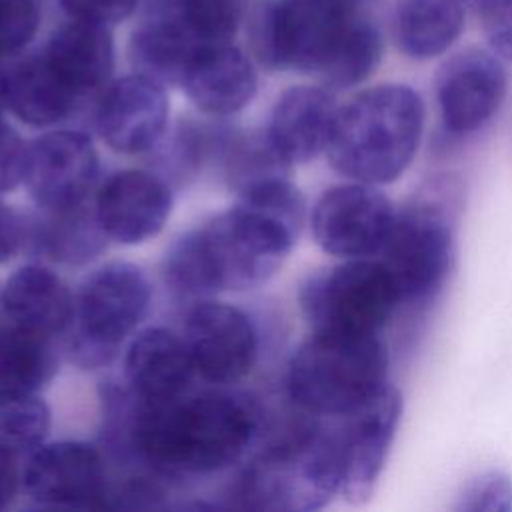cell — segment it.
<instances>
[{"label":"cell","instance_id":"cell-1","mask_svg":"<svg viewBox=\"0 0 512 512\" xmlns=\"http://www.w3.org/2000/svg\"><path fill=\"white\" fill-rule=\"evenodd\" d=\"M358 0H266L250 18L254 56L272 70L316 76L326 88H352L380 64V28Z\"/></svg>","mask_w":512,"mask_h":512},{"label":"cell","instance_id":"cell-2","mask_svg":"<svg viewBox=\"0 0 512 512\" xmlns=\"http://www.w3.org/2000/svg\"><path fill=\"white\" fill-rule=\"evenodd\" d=\"M298 232L244 204L178 238L166 252V282L186 296L252 290L270 280Z\"/></svg>","mask_w":512,"mask_h":512},{"label":"cell","instance_id":"cell-3","mask_svg":"<svg viewBox=\"0 0 512 512\" xmlns=\"http://www.w3.org/2000/svg\"><path fill=\"white\" fill-rule=\"evenodd\" d=\"M258 430L248 402L224 392H202L144 402L134 422V442L156 468L208 474L236 462Z\"/></svg>","mask_w":512,"mask_h":512},{"label":"cell","instance_id":"cell-4","mask_svg":"<svg viewBox=\"0 0 512 512\" xmlns=\"http://www.w3.org/2000/svg\"><path fill=\"white\" fill-rule=\"evenodd\" d=\"M424 116L422 96L408 84L366 88L338 106L326 158L348 180L390 184L414 160Z\"/></svg>","mask_w":512,"mask_h":512},{"label":"cell","instance_id":"cell-5","mask_svg":"<svg viewBox=\"0 0 512 512\" xmlns=\"http://www.w3.org/2000/svg\"><path fill=\"white\" fill-rule=\"evenodd\" d=\"M388 352L380 334L318 332L288 364L290 400L308 416H346L388 386Z\"/></svg>","mask_w":512,"mask_h":512},{"label":"cell","instance_id":"cell-6","mask_svg":"<svg viewBox=\"0 0 512 512\" xmlns=\"http://www.w3.org/2000/svg\"><path fill=\"white\" fill-rule=\"evenodd\" d=\"M460 190L450 178L424 184L400 210L376 256L392 272L402 304L434 298L444 286L456 252Z\"/></svg>","mask_w":512,"mask_h":512},{"label":"cell","instance_id":"cell-7","mask_svg":"<svg viewBox=\"0 0 512 512\" xmlns=\"http://www.w3.org/2000/svg\"><path fill=\"white\" fill-rule=\"evenodd\" d=\"M340 482L334 424H308L250 464L240 482V498L256 510L310 512L340 494Z\"/></svg>","mask_w":512,"mask_h":512},{"label":"cell","instance_id":"cell-8","mask_svg":"<svg viewBox=\"0 0 512 512\" xmlns=\"http://www.w3.org/2000/svg\"><path fill=\"white\" fill-rule=\"evenodd\" d=\"M402 304L380 258H350L312 274L300 290L304 318L318 332L380 334Z\"/></svg>","mask_w":512,"mask_h":512},{"label":"cell","instance_id":"cell-9","mask_svg":"<svg viewBox=\"0 0 512 512\" xmlns=\"http://www.w3.org/2000/svg\"><path fill=\"white\" fill-rule=\"evenodd\" d=\"M150 298V282L138 266L108 262L94 270L74 302L70 352L76 362L84 368L108 364L120 342L146 316Z\"/></svg>","mask_w":512,"mask_h":512},{"label":"cell","instance_id":"cell-10","mask_svg":"<svg viewBox=\"0 0 512 512\" xmlns=\"http://www.w3.org/2000/svg\"><path fill=\"white\" fill-rule=\"evenodd\" d=\"M396 206L376 186L354 182L328 188L312 210L316 244L342 260L376 258L392 230Z\"/></svg>","mask_w":512,"mask_h":512},{"label":"cell","instance_id":"cell-11","mask_svg":"<svg viewBox=\"0 0 512 512\" xmlns=\"http://www.w3.org/2000/svg\"><path fill=\"white\" fill-rule=\"evenodd\" d=\"M402 414V396L388 384L358 410L332 418L342 464L340 496L350 504L366 502L382 474Z\"/></svg>","mask_w":512,"mask_h":512},{"label":"cell","instance_id":"cell-12","mask_svg":"<svg viewBox=\"0 0 512 512\" xmlns=\"http://www.w3.org/2000/svg\"><path fill=\"white\" fill-rule=\"evenodd\" d=\"M506 88V66L494 50L470 46L452 54L434 80L442 126L456 136L480 130L500 110Z\"/></svg>","mask_w":512,"mask_h":512},{"label":"cell","instance_id":"cell-13","mask_svg":"<svg viewBox=\"0 0 512 512\" xmlns=\"http://www.w3.org/2000/svg\"><path fill=\"white\" fill-rule=\"evenodd\" d=\"M98 154L76 130H52L28 144L24 182L38 208H68L88 200L98 182Z\"/></svg>","mask_w":512,"mask_h":512},{"label":"cell","instance_id":"cell-14","mask_svg":"<svg viewBox=\"0 0 512 512\" xmlns=\"http://www.w3.org/2000/svg\"><path fill=\"white\" fill-rule=\"evenodd\" d=\"M184 344L194 370L214 384L244 378L258 354L252 320L242 310L222 302H202L190 310Z\"/></svg>","mask_w":512,"mask_h":512},{"label":"cell","instance_id":"cell-15","mask_svg":"<svg viewBox=\"0 0 512 512\" xmlns=\"http://www.w3.org/2000/svg\"><path fill=\"white\" fill-rule=\"evenodd\" d=\"M24 488L38 504L100 508L106 502V472L100 454L84 442L62 440L36 448Z\"/></svg>","mask_w":512,"mask_h":512},{"label":"cell","instance_id":"cell-16","mask_svg":"<svg viewBox=\"0 0 512 512\" xmlns=\"http://www.w3.org/2000/svg\"><path fill=\"white\" fill-rule=\"evenodd\" d=\"M166 122L164 86L136 72L106 86L96 110V128L102 140L120 154L150 150L164 134Z\"/></svg>","mask_w":512,"mask_h":512},{"label":"cell","instance_id":"cell-17","mask_svg":"<svg viewBox=\"0 0 512 512\" xmlns=\"http://www.w3.org/2000/svg\"><path fill=\"white\" fill-rule=\"evenodd\" d=\"M94 210L104 234L120 244L154 238L172 210L170 188L146 170H120L96 192Z\"/></svg>","mask_w":512,"mask_h":512},{"label":"cell","instance_id":"cell-18","mask_svg":"<svg viewBox=\"0 0 512 512\" xmlns=\"http://www.w3.org/2000/svg\"><path fill=\"white\" fill-rule=\"evenodd\" d=\"M338 104L326 86H292L276 100L266 140L288 164H302L326 150Z\"/></svg>","mask_w":512,"mask_h":512},{"label":"cell","instance_id":"cell-19","mask_svg":"<svg viewBox=\"0 0 512 512\" xmlns=\"http://www.w3.org/2000/svg\"><path fill=\"white\" fill-rule=\"evenodd\" d=\"M186 96L208 114H234L256 94L250 58L230 42L198 44L180 80Z\"/></svg>","mask_w":512,"mask_h":512},{"label":"cell","instance_id":"cell-20","mask_svg":"<svg viewBox=\"0 0 512 512\" xmlns=\"http://www.w3.org/2000/svg\"><path fill=\"white\" fill-rule=\"evenodd\" d=\"M130 388L144 402H162L186 392L194 370L184 340L164 328L142 330L124 360Z\"/></svg>","mask_w":512,"mask_h":512},{"label":"cell","instance_id":"cell-21","mask_svg":"<svg viewBox=\"0 0 512 512\" xmlns=\"http://www.w3.org/2000/svg\"><path fill=\"white\" fill-rule=\"evenodd\" d=\"M42 54L80 98L102 88L114 68V44L108 28L78 18L58 26Z\"/></svg>","mask_w":512,"mask_h":512},{"label":"cell","instance_id":"cell-22","mask_svg":"<svg viewBox=\"0 0 512 512\" xmlns=\"http://www.w3.org/2000/svg\"><path fill=\"white\" fill-rule=\"evenodd\" d=\"M4 312L12 324L56 336L70 328L74 300L66 284L44 266H22L4 284Z\"/></svg>","mask_w":512,"mask_h":512},{"label":"cell","instance_id":"cell-23","mask_svg":"<svg viewBox=\"0 0 512 512\" xmlns=\"http://www.w3.org/2000/svg\"><path fill=\"white\" fill-rule=\"evenodd\" d=\"M462 0H396L392 8V38L412 60L444 54L464 30Z\"/></svg>","mask_w":512,"mask_h":512},{"label":"cell","instance_id":"cell-24","mask_svg":"<svg viewBox=\"0 0 512 512\" xmlns=\"http://www.w3.org/2000/svg\"><path fill=\"white\" fill-rule=\"evenodd\" d=\"M80 96L56 74L44 54H34L6 70L8 108L30 126H52L72 114Z\"/></svg>","mask_w":512,"mask_h":512},{"label":"cell","instance_id":"cell-25","mask_svg":"<svg viewBox=\"0 0 512 512\" xmlns=\"http://www.w3.org/2000/svg\"><path fill=\"white\" fill-rule=\"evenodd\" d=\"M196 42L186 28L170 14L154 16L142 22L130 36L128 56L136 74L166 86H180L184 70Z\"/></svg>","mask_w":512,"mask_h":512},{"label":"cell","instance_id":"cell-26","mask_svg":"<svg viewBox=\"0 0 512 512\" xmlns=\"http://www.w3.org/2000/svg\"><path fill=\"white\" fill-rule=\"evenodd\" d=\"M32 224L36 248L64 264H86L104 250L108 238L94 206H88V202L68 208H42Z\"/></svg>","mask_w":512,"mask_h":512},{"label":"cell","instance_id":"cell-27","mask_svg":"<svg viewBox=\"0 0 512 512\" xmlns=\"http://www.w3.org/2000/svg\"><path fill=\"white\" fill-rule=\"evenodd\" d=\"M58 370L52 336L8 324L0 328V392L36 394Z\"/></svg>","mask_w":512,"mask_h":512},{"label":"cell","instance_id":"cell-28","mask_svg":"<svg viewBox=\"0 0 512 512\" xmlns=\"http://www.w3.org/2000/svg\"><path fill=\"white\" fill-rule=\"evenodd\" d=\"M50 430V410L28 392H0V452L18 456L42 446Z\"/></svg>","mask_w":512,"mask_h":512},{"label":"cell","instance_id":"cell-29","mask_svg":"<svg viewBox=\"0 0 512 512\" xmlns=\"http://www.w3.org/2000/svg\"><path fill=\"white\" fill-rule=\"evenodd\" d=\"M246 12V0H174L170 14L200 44L230 42Z\"/></svg>","mask_w":512,"mask_h":512},{"label":"cell","instance_id":"cell-30","mask_svg":"<svg viewBox=\"0 0 512 512\" xmlns=\"http://www.w3.org/2000/svg\"><path fill=\"white\" fill-rule=\"evenodd\" d=\"M458 512H510L512 478L504 470L488 468L464 482L456 496Z\"/></svg>","mask_w":512,"mask_h":512},{"label":"cell","instance_id":"cell-31","mask_svg":"<svg viewBox=\"0 0 512 512\" xmlns=\"http://www.w3.org/2000/svg\"><path fill=\"white\" fill-rule=\"evenodd\" d=\"M38 22L36 0H0V56L22 50L34 38Z\"/></svg>","mask_w":512,"mask_h":512},{"label":"cell","instance_id":"cell-32","mask_svg":"<svg viewBox=\"0 0 512 512\" xmlns=\"http://www.w3.org/2000/svg\"><path fill=\"white\" fill-rule=\"evenodd\" d=\"M462 4L478 18L490 50L512 62V0H462Z\"/></svg>","mask_w":512,"mask_h":512},{"label":"cell","instance_id":"cell-33","mask_svg":"<svg viewBox=\"0 0 512 512\" xmlns=\"http://www.w3.org/2000/svg\"><path fill=\"white\" fill-rule=\"evenodd\" d=\"M28 146L20 134L0 120V194L24 182Z\"/></svg>","mask_w":512,"mask_h":512},{"label":"cell","instance_id":"cell-34","mask_svg":"<svg viewBox=\"0 0 512 512\" xmlns=\"http://www.w3.org/2000/svg\"><path fill=\"white\" fill-rule=\"evenodd\" d=\"M58 2L70 18L96 22L104 26L126 20L138 4V0H58Z\"/></svg>","mask_w":512,"mask_h":512},{"label":"cell","instance_id":"cell-35","mask_svg":"<svg viewBox=\"0 0 512 512\" xmlns=\"http://www.w3.org/2000/svg\"><path fill=\"white\" fill-rule=\"evenodd\" d=\"M26 240V224L10 206L0 202V264L8 262Z\"/></svg>","mask_w":512,"mask_h":512},{"label":"cell","instance_id":"cell-36","mask_svg":"<svg viewBox=\"0 0 512 512\" xmlns=\"http://www.w3.org/2000/svg\"><path fill=\"white\" fill-rule=\"evenodd\" d=\"M12 458L14 456L0 452V510L14 500L18 490V472Z\"/></svg>","mask_w":512,"mask_h":512},{"label":"cell","instance_id":"cell-37","mask_svg":"<svg viewBox=\"0 0 512 512\" xmlns=\"http://www.w3.org/2000/svg\"><path fill=\"white\" fill-rule=\"evenodd\" d=\"M6 106H8V102H6V70L0 68V116Z\"/></svg>","mask_w":512,"mask_h":512},{"label":"cell","instance_id":"cell-38","mask_svg":"<svg viewBox=\"0 0 512 512\" xmlns=\"http://www.w3.org/2000/svg\"><path fill=\"white\" fill-rule=\"evenodd\" d=\"M4 316H6V312H4V286L0 284V328H2Z\"/></svg>","mask_w":512,"mask_h":512},{"label":"cell","instance_id":"cell-39","mask_svg":"<svg viewBox=\"0 0 512 512\" xmlns=\"http://www.w3.org/2000/svg\"><path fill=\"white\" fill-rule=\"evenodd\" d=\"M358 2H360V0H358Z\"/></svg>","mask_w":512,"mask_h":512}]
</instances>
